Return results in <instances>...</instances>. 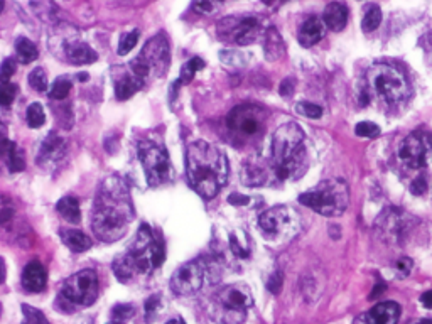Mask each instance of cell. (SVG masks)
Instances as JSON below:
<instances>
[{
	"mask_svg": "<svg viewBox=\"0 0 432 324\" xmlns=\"http://www.w3.org/2000/svg\"><path fill=\"white\" fill-rule=\"evenodd\" d=\"M134 218L130 192L120 177L110 176L98 189L91 226L96 238L111 243L120 240Z\"/></svg>",
	"mask_w": 432,
	"mask_h": 324,
	"instance_id": "obj_1",
	"label": "cell"
},
{
	"mask_svg": "<svg viewBox=\"0 0 432 324\" xmlns=\"http://www.w3.org/2000/svg\"><path fill=\"white\" fill-rule=\"evenodd\" d=\"M188 179L204 199H213L228 181V159L225 152L210 142H192L186 152Z\"/></svg>",
	"mask_w": 432,
	"mask_h": 324,
	"instance_id": "obj_2",
	"label": "cell"
},
{
	"mask_svg": "<svg viewBox=\"0 0 432 324\" xmlns=\"http://www.w3.org/2000/svg\"><path fill=\"white\" fill-rule=\"evenodd\" d=\"M304 132L294 122H287L272 137V168L280 181L296 179L306 171Z\"/></svg>",
	"mask_w": 432,
	"mask_h": 324,
	"instance_id": "obj_3",
	"label": "cell"
},
{
	"mask_svg": "<svg viewBox=\"0 0 432 324\" xmlns=\"http://www.w3.org/2000/svg\"><path fill=\"white\" fill-rule=\"evenodd\" d=\"M365 78L368 95L378 96L387 105H399L411 93L404 73L390 64H375L366 71Z\"/></svg>",
	"mask_w": 432,
	"mask_h": 324,
	"instance_id": "obj_4",
	"label": "cell"
},
{
	"mask_svg": "<svg viewBox=\"0 0 432 324\" xmlns=\"http://www.w3.org/2000/svg\"><path fill=\"white\" fill-rule=\"evenodd\" d=\"M350 189L343 179H327L299 196V203L323 216H341L348 208Z\"/></svg>",
	"mask_w": 432,
	"mask_h": 324,
	"instance_id": "obj_5",
	"label": "cell"
},
{
	"mask_svg": "<svg viewBox=\"0 0 432 324\" xmlns=\"http://www.w3.org/2000/svg\"><path fill=\"white\" fill-rule=\"evenodd\" d=\"M171 63V48L165 34H156L154 37L145 42L142 53L130 63V73H134L137 78L145 81L150 76H159L168 71Z\"/></svg>",
	"mask_w": 432,
	"mask_h": 324,
	"instance_id": "obj_6",
	"label": "cell"
},
{
	"mask_svg": "<svg viewBox=\"0 0 432 324\" xmlns=\"http://www.w3.org/2000/svg\"><path fill=\"white\" fill-rule=\"evenodd\" d=\"M253 297L245 284H230L216 294L213 312L222 324H243Z\"/></svg>",
	"mask_w": 432,
	"mask_h": 324,
	"instance_id": "obj_7",
	"label": "cell"
},
{
	"mask_svg": "<svg viewBox=\"0 0 432 324\" xmlns=\"http://www.w3.org/2000/svg\"><path fill=\"white\" fill-rule=\"evenodd\" d=\"M164 243L157 240L156 235L150 231L147 225L141 226L132 249L129 250V257L137 267L138 273H147L157 269L164 262Z\"/></svg>",
	"mask_w": 432,
	"mask_h": 324,
	"instance_id": "obj_8",
	"label": "cell"
},
{
	"mask_svg": "<svg viewBox=\"0 0 432 324\" xmlns=\"http://www.w3.org/2000/svg\"><path fill=\"white\" fill-rule=\"evenodd\" d=\"M226 127L230 134L237 138V142H245L258 138L265 130V114L258 107L243 105L230 111L226 118Z\"/></svg>",
	"mask_w": 432,
	"mask_h": 324,
	"instance_id": "obj_9",
	"label": "cell"
},
{
	"mask_svg": "<svg viewBox=\"0 0 432 324\" xmlns=\"http://www.w3.org/2000/svg\"><path fill=\"white\" fill-rule=\"evenodd\" d=\"M138 159L144 165L149 186L157 188L171 179V159L162 145L152 141H144L138 145Z\"/></svg>",
	"mask_w": 432,
	"mask_h": 324,
	"instance_id": "obj_10",
	"label": "cell"
},
{
	"mask_svg": "<svg viewBox=\"0 0 432 324\" xmlns=\"http://www.w3.org/2000/svg\"><path fill=\"white\" fill-rule=\"evenodd\" d=\"M258 225L269 240L280 242L291 238L299 230V218L291 208L273 206L260 215Z\"/></svg>",
	"mask_w": 432,
	"mask_h": 324,
	"instance_id": "obj_11",
	"label": "cell"
},
{
	"mask_svg": "<svg viewBox=\"0 0 432 324\" xmlns=\"http://www.w3.org/2000/svg\"><path fill=\"white\" fill-rule=\"evenodd\" d=\"M219 39L226 42H235L238 46L252 44L258 39L262 33V26L257 17L246 15V17H226L218 22Z\"/></svg>",
	"mask_w": 432,
	"mask_h": 324,
	"instance_id": "obj_12",
	"label": "cell"
},
{
	"mask_svg": "<svg viewBox=\"0 0 432 324\" xmlns=\"http://www.w3.org/2000/svg\"><path fill=\"white\" fill-rule=\"evenodd\" d=\"M98 291L100 285L95 270L87 269L69 277L63 285L61 294L71 300L75 306H91L98 297Z\"/></svg>",
	"mask_w": 432,
	"mask_h": 324,
	"instance_id": "obj_13",
	"label": "cell"
},
{
	"mask_svg": "<svg viewBox=\"0 0 432 324\" xmlns=\"http://www.w3.org/2000/svg\"><path fill=\"white\" fill-rule=\"evenodd\" d=\"M399 157L412 169L426 168L432 157V142L429 135L414 132L404 138L399 147Z\"/></svg>",
	"mask_w": 432,
	"mask_h": 324,
	"instance_id": "obj_14",
	"label": "cell"
},
{
	"mask_svg": "<svg viewBox=\"0 0 432 324\" xmlns=\"http://www.w3.org/2000/svg\"><path fill=\"white\" fill-rule=\"evenodd\" d=\"M204 272L206 270L199 260H191L181 265L171 277L172 292L177 296H191L198 292L203 287Z\"/></svg>",
	"mask_w": 432,
	"mask_h": 324,
	"instance_id": "obj_15",
	"label": "cell"
},
{
	"mask_svg": "<svg viewBox=\"0 0 432 324\" xmlns=\"http://www.w3.org/2000/svg\"><path fill=\"white\" fill-rule=\"evenodd\" d=\"M400 318V306L393 300L377 304L372 311L363 312L354 319V324H397Z\"/></svg>",
	"mask_w": 432,
	"mask_h": 324,
	"instance_id": "obj_16",
	"label": "cell"
},
{
	"mask_svg": "<svg viewBox=\"0 0 432 324\" xmlns=\"http://www.w3.org/2000/svg\"><path fill=\"white\" fill-rule=\"evenodd\" d=\"M63 56L66 57L71 64L76 66H83V64L95 63L98 54L90 44L80 41V39H69L63 44Z\"/></svg>",
	"mask_w": 432,
	"mask_h": 324,
	"instance_id": "obj_17",
	"label": "cell"
},
{
	"mask_svg": "<svg viewBox=\"0 0 432 324\" xmlns=\"http://www.w3.org/2000/svg\"><path fill=\"white\" fill-rule=\"evenodd\" d=\"M326 29L327 27L326 24H324L323 19L316 17V15L307 17L306 21L300 24L299 33H297L299 44L303 46V48H311V46H316L324 37Z\"/></svg>",
	"mask_w": 432,
	"mask_h": 324,
	"instance_id": "obj_18",
	"label": "cell"
},
{
	"mask_svg": "<svg viewBox=\"0 0 432 324\" xmlns=\"http://www.w3.org/2000/svg\"><path fill=\"white\" fill-rule=\"evenodd\" d=\"M46 282H48V273L42 267L41 262H29L22 270V287L27 292H41L44 291Z\"/></svg>",
	"mask_w": 432,
	"mask_h": 324,
	"instance_id": "obj_19",
	"label": "cell"
},
{
	"mask_svg": "<svg viewBox=\"0 0 432 324\" xmlns=\"http://www.w3.org/2000/svg\"><path fill=\"white\" fill-rule=\"evenodd\" d=\"M0 159L6 161L10 172H21L26 168V156L9 138L0 141Z\"/></svg>",
	"mask_w": 432,
	"mask_h": 324,
	"instance_id": "obj_20",
	"label": "cell"
},
{
	"mask_svg": "<svg viewBox=\"0 0 432 324\" xmlns=\"http://www.w3.org/2000/svg\"><path fill=\"white\" fill-rule=\"evenodd\" d=\"M323 21L326 24L327 29L339 33L348 24V9H346L345 3L341 2H331L327 3V7L324 9Z\"/></svg>",
	"mask_w": 432,
	"mask_h": 324,
	"instance_id": "obj_21",
	"label": "cell"
},
{
	"mask_svg": "<svg viewBox=\"0 0 432 324\" xmlns=\"http://www.w3.org/2000/svg\"><path fill=\"white\" fill-rule=\"evenodd\" d=\"M267 169L264 165H260L258 162H245L242 165V172H240V179L245 186L250 188H257V186H264L267 183Z\"/></svg>",
	"mask_w": 432,
	"mask_h": 324,
	"instance_id": "obj_22",
	"label": "cell"
},
{
	"mask_svg": "<svg viewBox=\"0 0 432 324\" xmlns=\"http://www.w3.org/2000/svg\"><path fill=\"white\" fill-rule=\"evenodd\" d=\"M63 154H64L63 138L57 137L56 134H51L46 138L44 144H42L39 162L41 164H54V162H57L63 157Z\"/></svg>",
	"mask_w": 432,
	"mask_h": 324,
	"instance_id": "obj_23",
	"label": "cell"
},
{
	"mask_svg": "<svg viewBox=\"0 0 432 324\" xmlns=\"http://www.w3.org/2000/svg\"><path fill=\"white\" fill-rule=\"evenodd\" d=\"M264 51L265 57L269 61H277L284 56L285 53V46L282 37H280L279 30L273 29V27H269L265 30V41H264Z\"/></svg>",
	"mask_w": 432,
	"mask_h": 324,
	"instance_id": "obj_24",
	"label": "cell"
},
{
	"mask_svg": "<svg viewBox=\"0 0 432 324\" xmlns=\"http://www.w3.org/2000/svg\"><path fill=\"white\" fill-rule=\"evenodd\" d=\"M144 81L134 75V73H129V75H123L120 80L115 83V95H117L118 100H129L134 93H137L142 88Z\"/></svg>",
	"mask_w": 432,
	"mask_h": 324,
	"instance_id": "obj_25",
	"label": "cell"
},
{
	"mask_svg": "<svg viewBox=\"0 0 432 324\" xmlns=\"http://www.w3.org/2000/svg\"><path fill=\"white\" fill-rule=\"evenodd\" d=\"M60 235L61 240L64 242V245H66L68 249H71L73 252H87L91 246L90 237L80 230H63Z\"/></svg>",
	"mask_w": 432,
	"mask_h": 324,
	"instance_id": "obj_26",
	"label": "cell"
},
{
	"mask_svg": "<svg viewBox=\"0 0 432 324\" xmlns=\"http://www.w3.org/2000/svg\"><path fill=\"white\" fill-rule=\"evenodd\" d=\"M57 213L63 216L64 219L69 223H80L81 219V210H80V203L76 198H71V196H66V198L60 199L56 204Z\"/></svg>",
	"mask_w": 432,
	"mask_h": 324,
	"instance_id": "obj_27",
	"label": "cell"
},
{
	"mask_svg": "<svg viewBox=\"0 0 432 324\" xmlns=\"http://www.w3.org/2000/svg\"><path fill=\"white\" fill-rule=\"evenodd\" d=\"M114 273L120 282H129V280H132L134 277L137 276L138 273L137 267H135V264L132 262V258L129 257V253L118 257L117 260L114 262Z\"/></svg>",
	"mask_w": 432,
	"mask_h": 324,
	"instance_id": "obj_28",
	"label": "cell"
},
{
	"mask_svg": "<svg viewBox=\"0 0 432 324\" xmlns=\"http://www.w3.org/2000/svg\"><path fill=\"white\" fill-rule=\"evenodd\" d=\"M14 48H15V56H17V60L24 64L33 63V61L37 60V56H39L37 46L34 44L30 39H27V37H17Z\"/></svg>",
	"mask_w": 432,
	"mask_h": 324,
	"instance_id": "obj_29",
	"label": "cell"
},
{
	"mask_svg": "<svg viewBox=\"0 0 432 324\" xmlns=\"http://www.w3.org/2000/svg\"><path fill=\"white\" fill-rule=\"evenodd\" d=\"M381 10L378 6H368L365 10L363 19H361V29L363 33H373L381 24Z\"/></svg>",
	"mask_w": 432,
	"mask_h": 324,
	"instance_id": "obj_30",
	"label": "cell"
},
{
	"mask_svg": "<svg viewBox=\"0 0 432 324\" xmlns=\"http://www.w3.org/2000/svg\"><path fill=\"white\" fill-rule=\"evenodd\" d=\"M203 68H204V61L201 60V57H191V60H189L186 64H183V68H181V76L177 81H179L181 84L191 83L196 73Z\"/></svg>",
	"mask_w": 432,
	"mask_h": 324,
	"instance_id": "obj_31",
	"label": "cell"
},
{
	"mask_svg": "<svg viewBox=\"0 0 432 324\" xmlns=\"http://www.w3.org/2000/svg\"><path fill=\"white\" fill-rule=\"evenodd\" d=\"M46 122V114L44 108L39 103H33L27 108V123H29L30 129H41Z\"/></svg>",
	"mask_w": 432,
	"mask_h": 324,
	"instance_id": "obj_32",
	"label": "cell"
},
{
	"mask_svg": "<svg viewBox=\"0 0 432 324\" xmlns=\"http://www.w3.org/2000/svg\"><path fill=\"white\" fill-rule=\"evenodd\" d=\"M22 324H49L48 318L42 314V311L33 306L22 304Z\"/></svg>",
	"mask_w": 432,
	"mask_h": 324,
	"instance_id": "obj_33",
	"label": "cell"
},
{
	"mask_svg": "<svg viewBox=\"0 0 432 324\" xmlns=\"http://www.w3.org/2000/svg\"><path fill=\"white\" fill-rule=\"evenodd\" d=\"M29 87L36 91H46L48 90V75L42 68H34L29 73Z\"/></svg>",
	"mask_w": 432,
	"mask_h": 324,
	"instance_id": "obj_34",
	"label": "cell"
},
{
	"mask_svg": "<svg viewBox=\"0 0 432 324\" xmlns=\"http://www.w3.org/2000/svg\"><path fill=\"white\" fill-rule=\"evenodd\" d=\"M71 87L73 84H71V81H69V78L63 76V78H57L56 81H54L49 95H51V98H54V100H63L69 95V91H71Z\"/></svg>",
	"mask_w": 432,
	"mask_h": 324,
	"instance_id": "obj_35",
	"label": "cell"
},
{
	"mask_svg": "<svg viewBox=\"0 0 432 324\" xmlns=\"http://www.w3.org/2000/svg\"><path fill=\"white\" fill-rule=\"evenodd\" d=\"M138 36H141V33H138L137 29L122 34L120 41H118V54H122L123 56V54H129L130 51H132V49L135 48V44H137Z\"/></svg>",
	"mask_w": 432,
	"mask_h": 324,
	"instance_id": "obj_36",
	"label": "cell"
},
{
	"mask_svg": "<svg viewBox=\"0 0 432 324\" xmlns=\"http://www.w3.org/2000/svg\"><path fill=\"white\" fill-rule=\"evenodd\" d=\"M223 2H225V0H192V7H195L196 12L210 15L215 14L216 10L222 7Z\"/></svg>",
	"mask_w": 432,
	"mask_h": 324,
	"instance_id": "obj_37",
	"label": "cell"
},
{
	"mask_svg": "<svg viewBox=\"0 0 432 324\" xmlns=\"http://www.w3.org/2000/svg\"><path fill=\"white\" fill-rule=\"evenodd\" d=\"M135 314V307L132 306V304H117V306L111 309V318H114V321H118V323H125L129 321V319H132Z\"/></svg>",
	"mask_w": 432,
	"mask_h": 324,
	"instance_id": "obj_38",
	"label": "cell"
},
{
	"mask_svg": "<svg viewBox=\"0 0 432 324\" xmlns=\"http://www.w3.org/2000/svg\"><path fill=\"white\" fill-rule=\"evenodd\" d=\"M354 134H357L358 137L375 138L380 135V127L373 122H360V123H357V127H354Z\"/></svg>",
	"mask_w": 432,
	"mask_h": 324,
	"instance_id": "obj_39",
	"label": "cell"
},
{
	"mask_svg": "<svg viewBox=\"0 0 432 324\" xmlns=\"http://www.w3.org/2000/svg\"><path fill=\"white\" fill-rule=\"evenodd\" d=\"M296 110H297V114L304 115V117H307V118H321L323 117V108L319 105H316V103H311V102L297 103Z\"/></svg>",
	"mask_w": 432,
	"mask_h": 324,
	"instance_id": "obj_40",
	"label": "cell"
},
{
	"mask_svg": "<svg viewBox=\"0 0 432 324\" xmlns=\"http://www.w3.org/2000/svg\"><path fill=\"white\" fill-rule=\"evenodd\" d=\"M161 312V296H150L145 300V319L147 321H154Z\"/></svg>",
	"mask_w": 432,
	"mask_h": 324,
	"instance_id": "obj_41",
	"label": "cell"
},
{
	"mask_svg": "<svg viewBox=\"0 0 432 324\" xmlns=\"http://www.w3.org/2000/svg\"><path fill=\"white\" fill-rule=\"evenodd\" d=\"M15 68H17V63H15L14 57H7V60L2 61V64H0V84L10 83Z\"/></svg>",
	"mask_w": 432,
	"mask_h": 324,
	"instance_id": "obj_42",
	"label": "cell"
},
{
	"mask_svg": "<svg viewBox=\"0 0 432 324\" xmlns=\"http://www.w3.org/2000/svg\"><path fill=\"white\" fill-rule=\"evenodd\" d=\"M17 87L14 83H2L0 84V105L9 107L14 102Z\"/></svg>",
	"mask_w": 432,
	"mask_h": 324,
	"instance_id": "obj_43",
	"label": "cell"
},
{
	"mask_svg": "<svg viewBox=\"0 0 432 324\" xmlns=\"http://www.w3.org/2000/svg\"><path fill=\"white\" fill-rule=\"evenodd\" d=\"M282 285H284V276L280 272H273L272 276H270L269 282H267V289L272 294H279L280 291H282Z\"/></svg>",
	"mask_w": 432,
	"mask_h": 324,
	"instance_id": "obj_44",
	"label": "cell"
},
{
	"mask_svg": "<svg viewBox=\"0 0 432 324\" xmlns=\"http://www.w3.org/2000/svg\"><path fill=\"white\" fill-rule=\"evenodd\" d=\"M427 189H429V186H427V181H426V177H417V179H414L412 181V184H411V192L414 196H422V195H426L427 192Z\"/></svg>",
	"mask_w": 432,
	"mask_h": 324,
	"instance_id": "obj_45",
	"label": "cell"
},
{
	"mask_svg": "<svg viewBox=\"0 0 432 324\" xmlns=\"http://www.w3.org/2000/svg\"><path fill=\"white\" fill-rule=\"evenodd\" d=\"M412 260L408 257H402L397 260V272H399V277H407L412 270Z\"/></svg>",
	"mask_w": 432,
	"mask_h": 324,
	"instance_id": "obj_46",
	"label": "cell"
},
{
	"mask_svg": "<svg viewBox=\"0 0 432 324\" xmlns=\"http://www.w3.org/2000/svg\"><path fill=\"white\" fill-rule=\"evenodd\" d=\"M230 246H231V252H233L237 257H242V258L249 257V250L243 249V246L240 245V242L235 238V235H231L230 237Z\"/></svg>",
	"mask_w": 432,
	"mask_h": 324,
	"instance_id": "obj_47",
	"label": "cell"
},
{
	"mask_svg": "<svg viewBox=\"0 0 432 324\" xmlns=\"http://www.w3.org/2000/svg\"><path fill=\"white\" fill-rule=\"evenodd\" d=\"M294 93V81L292 80H284L282 84H280V95L282 96H291Z\"/></svg>",
	"mask_w": 432,
	"mask_h": 324,
	"instance_id": "obj_48",
	"label": "cell"
},
{
	"mask_svg": "<svg viewBox=\"0 0 432 324\" xmlns=\"http://www.w3.org/2000/svg\"><path fill=\"white\" fill-rule=\"evenodd\" d=\"M228 203L235 204V206H242V204L250 203V198L249 196H243V195H238V192H233V195H230Z\"/></svg>",
	"mask_w": 432,
	"mask_h": 324,
	"instance_id": "obj_49",
	"label": "cell"
},
{
	"mask_svg": "<svg viewBox=\"0 0 432 324\" xmlns=\"http://www.w3.org/2000/svg\"><path fill=\"white\" fill-rule=\"evenodd\" d=\"M422 48H424V51L432 57V30H429V33L422 37Z\"/></svg>",
	"mask_w": 432,
	"mask_h": 324,
	"instance_id": "obj_50",
	"label": "cell"
},
{
	"mask_svg": "<svg viewBox=\"0 0 432 324\" xmlns=\"http://www.w3.org/2000/svg\"><path fill=\"white\" fill-rule=\"evenodd\" d=\"M420 303H422V306L426 309H432V291L424 292L422 297H420Z\"/></svg>",
	"mask_w": 432,
	"mask_h": 324,
	"instance_id": "obj_51",
	"label": "cell"
},
{
	"mask_svg": "<svg viewBox=\"0 0 432 324\" xmlns=\"http://www.w3.org/2000/svg\"><path fill=\"white\" fill-rule=\"evenodd\" d=\"M384 291H385V284L380 280V282H377L375 287H373L372 294H370V299H377V296H380Z\"/></svg>",
	"mask_w": 432,
	"mask_h": 324,
	"instance_id": "obj_52",
	"label": "cell"
},
{
	"mask_svg": "<svg viewBox=\"0 0 432 324\" xmlns=\"http://www.w3.org/2000/svg\"><path fill=\"white\" fill-rule=\"evenodd\" d=\"M6 276H7L6 262H3V258L0 257V284H3V280H6Z\"/></svg>",
	"mask_w": 432,
	"mask_h": 324,
	"instance_id": "obj_53",
	"label": "cell"
},
{
	"mask_svg": "<svg viewBox=\"0 0 432 324\" xmlns=\"http://www.w3.org/2000/svg\"><path fill=\"white\" fill-rule=\"evenodd\" d=\"M10 216H12V210H2L0 211V223L7 222V219H10Z\"/></svg>",
	"mask_w": 432,
	"mask_h": 324,
	"instance_id": "obj_54",
	"label": "cell"
},
{
	"mask_svg": "<svg viewBox=\"0 0 432 324\" xmlns=\"http://www.w3.org/2000/svg\"><path fill=\"white\" fill-rule=\"evenodd\" d=\"M165 324H186L183 321V319H171V321H168Z\"/></svg>",
	"mask_w": 432,
	"mask_h": 324,
	"instance_id": "obj_55",
	"label": "cell"
},
{
	"mask_svg": "<svg viewBox=\"0 0 432 324\" xmlns=\"http://www.w3.org/2000/svg\"><path fill=\"white\" fill-rule=\"evenodd\" d=\"M417 324H432V319H422V321H419Z\"/></svg>",
	"mask_w": 432,
	"mask_h": 324,
	"instance_id": "obj_56",
	"label": "cell"
},
{
	"mask_svg": "<svg viewBox=\"0 0 432 324\" xmlns=\"http://www.w3.org/2000/svg\"><path fill=\"white\" fill-rule=\"evenodd\" d=\"M264 3H267V6H272V3H276L277 0H262Z\"/></svg>",
	"mask_w": 432,
	"mask_h": 324,
	"instance_id": "obj_57",
	"label": "cell"
},
{
	"mask_svg": "<svg viewBox=\"0 0 432 324\" xmlns=\"http://www.w3.org/2000/svg\"><path fill=\"white\" fill-rule=\"evenodd\" d=\"M2 10H3V0H0V14H2Z\"/></svg>",
	"mask_w": 432,
	"mask_h": 324,
	"instance_id": "obj_58",
	"label": "cell"
},
{
	"mask_svg": "<svg viewBox=\"0 0 432 324\" xmlns=\"http://www.w3.org/2000/svg\"><path fill=\"white\" fill-rule=\"evenodd\" d=\"M0 314H2V304H0Z\"/></svg>",
	"mask_w": 432,
	"mask_h": 324,
	"instance_id": "obj_59",
	"label": "cell"
}]
</instances>
